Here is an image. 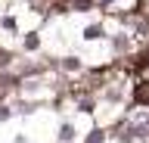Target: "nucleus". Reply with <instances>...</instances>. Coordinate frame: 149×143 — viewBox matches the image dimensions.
<instances>
[{"label": "nucleus", "mask_w": 149, "mask_h": 143, "mask_svg": "<svg viewBox=\"0 0 149 143\" xmlns=\"http://www.w3.org/2000/svg\"><path fill=\"white\" fill-rule=\"evenodd\" d=\"M127 134H134V137H149V112H143V109H137V112L127 118Z\"/></svg>", "instance_id": "f257e3e1"}, {"label": "nucleus", "mask_w": 149, "mask_h": 143, "mask_svg": "<svg viewBox=\"0 0 149 143\" xmlns=\"http://www.w3.org/2000/svg\"><path fill=\"white\" fill-rule=\"evenodd\" d=\"M102 3H109V0H102Z\"/></svg>", "instance_id": "f03ea898"}]
</instances>
